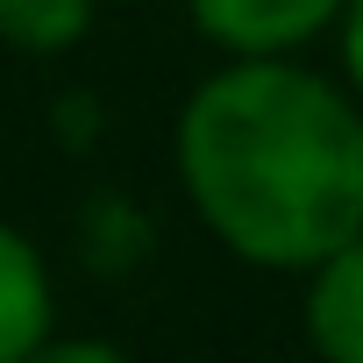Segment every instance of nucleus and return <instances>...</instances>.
<instances>
[{"label": "nucleus", "instance_id": "obj_6", "mask_svg": "<svg viewBox=\"0 0 363 363\" xmlns=\"http://www.w3.org/2000/svg\"><path fill=\"white\" fill-rule=\"evenodd\" d=\"M342 65H349V79L363 93V0H349V15H342Z\"/></svg>", "mask_w": 363, "mask_h": 363}, {"label": "nucleus", "instance_id": "obj_1", "mask_svg": "<svg viewBox=\"0 0 363 363\" xmlns=\"http://www.w3.org/2000/svg\"><path fill=\"white\" fill-rule=\"evenodd\" d=\"M193 214L257 271H313L363 235V114L285 57H235L178 114Z\"/></svg>", "mask_w": 363, "mask_h": 363}, {"label": "nucleus", "instance_id": "obj_3", "mask_svg": "<svg viewBox=\"0 0 363 363\" xmlns=\"http://www.w3.org/2000/svg\"><path fill=\"white\" fill-rule=\"evenodd\" d=\"M50 313H57V299H50V271H43L36 242L0 221V363L43 356Z\"/></svg>", "mask_w": 363, "mask_h": 363}, {"label": "nucleus", "instance_id": "obj_2", "mask_svg": "<svg viewBox=\"0 0 363 363\" xmlns=\"http://www.w3.org/2000/svg\"><path fill=\"white\" fill-rule=\"evenodd\" d=\"M186 15L228 57H285L313 43L328 22H342L349 0H186Z\"/></svg>", "mask_w": 363, "mask_h": 363}, {"label": "nucleus", "instance_id": "obj_5", "mask_svg": "<svg viewBox=\"0 0 363 363\" xmlns=\"http://www.w3.org/2000/svg\"><path fill=\"white\" fill-rule=\"evenodd\" d=\"M93 15H100V0H0V43L50 57V50L86 43Z\"/></svg>", "mask_w": 363, "mask_h": 363}, {"label": "nucleus", "instance_id": "obj_4", "mask_svg": "<svg viewBox=\"0 0 363 363\" xmlns=\"http://www.w3.org/2000/svg\"><path fill=\"white\" fill-rule=\"evenodd\" d=\"M306 342L335 363H363V235L306 271Z\"/></svg>", "mask_w": 363, "mask_h": 363}]
</instances>
